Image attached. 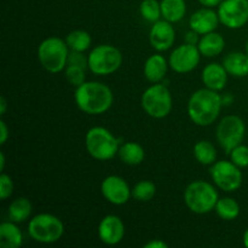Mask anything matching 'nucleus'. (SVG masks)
I'll list each match as a JSON object with an SVG mask.
<instances>
[{"label": "nucleus", "instance_id": "ea45409f", "mask_svg": "<svg viewBox=\"0 0 248 248\" xmlns=\"http://www.w3.org/2000/svg\"><path fill=\"white\" fill-rule=\"evenodd\" d=\"M244 245L248 248V228L246 229V232H244Z\"/></svg>", "mask_w": 248, "mask_h": 248}, {"label": "nucleus", "instance_id": "f257e3e1", "mask_svg": "<svg viewBox=\"0 0 248 248\" xmlns=\"http://www.w3.org/2000/svg\"><path fill=\"white\" fill-rule=\"evenodd\" d=\"M78 108L89 115H101L109 110L114 101L111 90L98 81H85L74 93Z\"/></svg>", "mask_w": 248, "mask_h": 248}, {"label": "nucleus", "instance_id": "1a4fd4ad", "mask_svg": "<svg viewBox=\"0 0 248 248\" xmlns=\"http://www.w3.org/2000/svg\"><path fill=\"white\" fill-rule=\"evenodd\" d=\"M246 133L244 120L237 115H227L217 126V140L220 147L230 154L232 149L241 144Z\"/></svg>", "mask_w": 248, "mask_h": 248}, {"label": "nucleus", "instance_id": "2f4dec72", "mask_svg": "<svg viewBox=\"0 0 248 248\" xmlns=\"http://www.w3.org/2000/svg\"><path fill=\"white\" fill-rule=\"evenodd\" d=\"M14 191V182L11 177L7 176L6 173H2L0 176V198L1 200H6L7 198L12 195Z\"/></svg>", "mask_w": 248, "mask_h": 248}, {"label": "nucleus", "instance_id": "4468645a", "mask_svg": "<svg viewBox=\"0 0 248 248\" xmlns=\"http://www.w3.org/2000/svg\"><path fill=\"white\" fill-rule=\"evenodd\" d=\"M176 40V31L171 22L166 21H156L153 24L149 33L150 45L159 52L167 51L172 47Z\"/></svg>", "mask_w": 248, "mask_h": 248}, {"label": "nucleus", "instance_id": "a878e982", "mask_svg": "<svg viewBox=\"0 0 248 248\" xmlns=\"http://www.w3.org/2000/svg\"><path fill=\"white\" fill-rule=\"evenodd\" d=\"M218 217L224 220H234L240 215V206L234 199L223 198L219 199L215 207Z\"/></svg>", "mask_w": 248, "mask_h": 248}, {"label": "nucleus", "instance_id": "39448f33", "mask_svg": "<svg viewBox=\"0 0 248 248\" xmlns=\"http://www.w3.org/2000/svg\"><path fill=\"white\" fill-rule=\"evenodd\" d=\"M68 45L65 40H62L56 36L45 39L43 43L39 45L38 48V58L39 62L47 72L60 73L65 69L68 62Z\"/></svg>", "mask_w": 248, "mask_h": 248}, {"label": "nucleus", "instance_id": "9d476101", "mask_svg": "<svg viewBox=\"0 0 248 248\" xmlns=\"http://www.w3.org/2000/svg\"><path fill=\"white\" fill-rule=\"evenodd\" d=\"M210 174L216 186L227 193L236 191L242 186L241 170L232 160L216 161L210 169Z\"/></svg>", "mask_w": 248, "mask_h": 248}, {"label": "nucleus", "instance_id": "f8f14e48", "mask_svg": "<svg viewBox=\"0 0 248 248\" xmlns=\"http://www.w3.org/2000/svg\"><path fill=\"white\" fill-rule=\"evenodd\" d=\"M200 51L196 45L183 44L174 48L169 58V65L172 70L179 74L191 72L200 63Z\"/></svg>", "mask_w": 248, "mask_h": 248}, {"label": "nucleus", "instance_id": "cd10ccee", "mask_svg": "<svg viewBox=\"0 0 248 248\" xmlns=\"http://www.w3.org/2000/svg\"><path fill=\"white\" fill-rule=\"evenodd\" d=\"M156 194V186L150 181H140L133 186L132 198L140 202L150 201Z\"/></svg>", "mask_w": 248, "mask_h": 248}, {"label": "nucleus", "instance_id": "a211bd4d", "mask_svg": "<svg viewBox=\"0 0 248 248\" xmlns=\"http://www.w3.org/2000/svg\"><path fill=\"white\" fill-rule=\"evenodd\" d=\"M167 61L160 53L153 55L145 61L144 64V77L148 81L153 84H157L165 78L167 73Z\"/></svg>", "mask_w": 248, "mask_h": 248}, {"label": "nucleus", "instance_id": "7ed1b4c3", "mask_svg": "<svg viewBox=\"0 0 248 248\" xmlns=\"http://www.w3.org/2000/svg\"><path fill=\"white\" fill-rule=\"evenodd\" d=\"M219 196L215 186L208 182L195 181L184 190V201L191 212L206 215L215 210Z\"/></svg>", "mask_w": 248, "mask_h": 248}, {"label": "nucleus", "instance_id": "0eeeda50", "mask_svg": "<svg viewBox=\"0 0 248 248\" xmlns=\"http://www.w3.org/2000/svg\"><path fill=\"white\" fill-rule=\"evenodd\" d=\"M142 108L154 119H164L172 110V96L170 90L162 84H154L142 94Z\"/></svg>", "mask_w": 248, "mask_h": 248}, {"label": "nucleus", "instance_id": "9b49d317", "mask_svg": "<svg viewBox=\"0 0 248 248\" xmlns=\"http://www.w3.org/2000/svg\"><path fill=\"white\" fill-rule=\"evenodd\" d=\"M218 16L227 28H241L248 22V0H223L218 6Z\"/></svg>", "mask_w": 248, "mask_h": 248}, {"label": "nucleus", "instance_id": "aec40b11", "mask_svg": "<svg viewBox=\"0 0 248 248\" xmlns=\"http://www.w3.org/2000/svg\"><path fill=\"white\" fill-rule=\"evenodd\" d=\"M223 65L228 74L236 78L248 75V55L242 52H230L223 60Z\"/></svg>", "mask_w": 248, "mask_h": 248}, {"label": "nucleus", "instance_id": "f03ea898", "mask_svg": "<svg viewBox=\"0 0 248 248\" xmlns=\"http://www.w3.org/2000/svg\"><path fill=\"white\" fill-rule=\"evenodd\" d=\"M223 106V98L218 91L200 89L191 94L188 102L190 120L198 126H210L217 120Z\"/></svg>", "mask_w": 248, "mask_h": 248}, {"label": "nucleus", "instance_id": "473e14b6", "mask_svg": "<svg viewBox=\"0 0 248 248\" xmlns=\"http://www.w3.org/2000/svg\"><path fill=\"white\" fill-rule=\"evenodd\" d=\"M67 65H78L81 68H89V60L85 57L84 52H79V51H72L68 56Z\"/></svg>", "mask_w": 248, "mask_h": 248}, {"label": "nucleus", "instance_id": "58836bf2", "mask_svg": "<svg viewBox=\"0 0 248 248\" xmlns=\"http://www.w3.org/2000/svg\"><path fill=\"white\" fill-rule=\"evenodd\" d=\"M5 167V155L4 153H0V169H1V171L4 170Z\"/></svg>", "mask_w": 248, "mask_h": 248}, {"label": "nucleus", "instance_id": "dca6fc26", "mask_svg": "<svg viewBox=\"0 0 248 248\" xmlns=\"http://www.w3.org/2000/svg\"><path fill=\"white\" fill-rule=\"evenodd\" d=\"M219 22L218 12L213 11L211 7H203L191 15L189 18V26L190 29L195 31L200 35H205L211 31H215Z\"/></svg>", "mask_w": 248, "mask_h": 248}, {"label": "nucleus", "instance_id": "a19ab883", "mask_svg": "<svg viewBox=\"0 0 248 248\" xmlns=\"http://www.w3.org/2000/svg\"><path fill=\"white\" fill-rule=\"evenodd\" d=\"M246 53L248 55V40H247V43H246Z\"/></svg>", "mask_w": 248, "mask_h": 248}, {"label": "nucleus", "instance_id": "2eb2a0df", "mask_svg": "<svg viewBox=\"0 0 248 248\" xmlns=\"http://www.w3.org/2000/svg\"><path fill=\"white\" fill-rule=\"evenodd\" d=\"M125 235V225L118 216H106L98 227V236L103 244L113 246L121 242Z\"/></svg>", "mask_w": 248, "mask_h": 248}, {"label": "nucleus", "instance_id": "72a5a7b5", "mask_svg": "<svg viewBox=\"0 0 248 248\" xmlns=\"http://www.w3.org/2000/svg\"><path fill=\"white\" fill-rule=\"evenodd\" d=\"M199 35H200V34L196 33L195 31H193V29H191L190 31H188V33H186V44H190V45H196V46H198L199 41H200V38H199Z\"/></svg>", "mask_w": 248, "mask_h": 248}, {"label": "nucleus", "instance_id": "c756f323", "mask_svg": "<svg viewBox=\"0 0 248 248\" xmlns=\"http://www.w3.org/2000/svg\"><path fill=\"white\" fill-rule=\"evenodd\" d=\"M65 78L73 86H80L86 81L85 68L78 67V65H67L65 67Z\"/></svg>", "mask_w": 248, "mask_h": 248}, {"label": "nucleus", "instance_id": "6e6552de", "mask_svg": "<svg viewBox=\"0 0 248 248\" xmlns=\"http://www.w3.org/2000/svg\"><path fill=\"white\" fill-rule=\"evenodd\" d=\"M89 69L96 75H109L115 73L123 63L120 50L113 45L96 46L87 56Z\"/></svg>", "mask_w": 248, "mask_h": 248}, {"label": "nucleus", "instance_id": "393cba45", "mask_svg": "<svg viewBox=\"0 0 248 248\" xmlns=\"http://www.w3.org/2000/svg\"><path fill=\"white\" fill-rule=\"evenodd\" d=\"M194 156L201 165H213L217 159V152L208 140H199L194 145Z\"/></svg>", "mask_w": 248, "mask_h": 248}, {"label": "nucleus", "instance_id": "4be33fe9", "mask_svg": "<svg viewBox=\"0 0 248 248\" xmlns=\"http://www.w3.org/2000/svg\"><path fill=\"white\" fill-rule=\"evenodd\" d=\"M118 155L124 164L136 166L142 164L145 157V152L142 145L138 143L127 142L119 148Z\"/></svg>", "mask_w": 248, "mask_h": 248}, {"label": "nucleus", "instance_id": "ddd939ff", "mask_svg": "<svg viewBox=\"0 0 248 248\" xmlns=\"http://www.w3.org/2000/svg\"><path fill=\"white\" fill-rule=\"evenodd\" d=\"M102 195L113 205H125L132 196V190L124 178L119 176H109L101 184Z\"/></svg>", "mask_w": 248, "mask_h": 248}, {"label": "nucleus", "instance_id": "f3484780", "mask_svg": "<svg viewBox=\"0 0 248 248\" xmlns=\"http://www.w3.org/2000/svg\"><path fill=\"white\" fill-rule=\"evenodd\" d=\"M202 82L207 89L222 91L228 81V72L224 65L219 63H210L202 70Z\"/></svg>", "mask_w": 248, "mask_h": 248}, {"label": "nucleus", "instance_id": "c85d7f7f", "mask_svg": "<svg viewBox=\"0 0 248 248\" xmlns=\"http://www.w3.org/2000/svg\"><path fill=\"white\" fill-rule=\"evenodd\" d=\"M140 15L148 22L155 23L159 21L161 15V5L157 0H143L140 6Z\"/></svg>", "mask_w": 248, "mask_h": 248}, {"label": "nucleus", "instance_id": "5701e85b", "mask_svg": "<svg viewBox=\"0 0 248 248\" xmlns=\"http://www.w3.org/2000/svg\"><path fill=\"white\" fill-rule=\"evenodd\" d=\"M161 15L164 19L176 23L184 17L186 12V5L184 0H161Z\"/></svg>", "mask_w": 248, "mask_h": 248}, {"label": "nucleus", "instance_id": "b1692460", "mask_svg": "<svg viewBox=\"0 0 248 248\" xmlns=\"http://www.w3.org/2000/svg\"><path fill=\"white\" fill-rule=\"evenodd\" d=\"M9 217L15 223H23L31 213V203L27 198H17L10 203Z\"/></svg>", "mask_w": 248, "mask_h": 248}, {"label": "nucleus", "instance_id": "7c9ffc66", "mask_svg": "<svg viewBox=\"0 0 248 248\" xmlns=\"http://www.w3.org/2000/svg\"><path fill=\"white\" fill-rule=\"evenodd\" d=\"M230 160L240 169L248 167V147L240 144L230 152Z\"/></svg>", "mask_w": 248, "mask_h": 248}, {"label": "nucleus", "instance_id": "412c9836", "mask_svg": "<svg viewBox=\"0 0 248 248\" xmlns=\"http://www.w3.org/2000/svg\"><path fill=\"white\" fill-rule=\"evenodd\" d=\"M23 242L21 230L15 222H4L0 225V246L2 248H18Z\"/></svg>", "mask_w": 248, "mask_h": 248}, {"label": "nucleus", "instance_id": "e433bc0d", "mask_svg": "<svg viewBox=\"0 0 248 248\" xmlns=\"http://www.w3.org/2000/svg\"><path fill=\"white\" fill-rule=\"evenodd\" d=\"M223 0H199V2H200L202 6L205 7H215V6H219L220 2H222Z\"/></svg>", "mask_w": 248, "mask_h": 248}, {"label": "nucleus", "instance_id": "c9c22d12", "mask_svg": "<svg viewBox=\"0 0 248 248\" xmlns=\"http://www.w3.org/2000/svg\"><path fill=\"white\" fill-rule=\"evenodd\" d=\"M169 245L162 240H152L144 245V248H167Z\"/></svg>", "mask_w": 248, "mask_h": 248}, {"label": "nucleus", "instance_id": "bb28decb", "mask_svg": "<svg viewBox=\"0 0 248 248\" xmlns=\"http://www.w3.org/2000/svg\"><path fill=\"white\" fill-rule=\"evenodd\" d=\"M91 35L85 31H73L65 38L68 47L72 51L85 52L91 46Z\"/></svg>", "mask_w": 248, "mask_h": 248}, {"label": "nucleus", "instance_id": "f704fd0d", "mask_svg": "<svg viewBox=\"0 0 248 248\" xmlns=\"http://www.w3.org/2000/svg\"><path fill=\"white\" fill-rule=\"evenodd\" d=\"M9 138V128L4 120L0 121V144H5V142Z\"/></svg>", "mask_w": 248, "mask_h": 248}, {"label": "nucleus", "instance_id": "6ab92c4d", "mask_svg": "<svg viewBox=\"0 0 248 248\" xmlns=\"http://www.w3.org/2000/svg\"><path fill=\"white\" fill-rule=\"evenodd\" d=\"M198 47L201 55L205 57H215L223 52L225 47V40L219 33L211 31L200 38Z\"/></svg>", "mask_w": 248, "mask_h": 248}, {"label": "nucleus", "instance_id": "20e7f679", "mask_svg": "<svg viewBox=\"0 0 248 248\" xmlns=\"http://www.w3.org/2000/svg\"><path fill=\"white\" fill-rule=\"evenodd\" d=\"M87 153L99 161L111 160L119 153V140L107 128L96 126L87 131L85 137Z\"/></svg>", "mask_w": 248, "mask_h": 248}, {"label": "nucleus", "instance_id": "423d86ee", "mask_svg": "<svg viewBox=\"0 0 248 248\" xmlns=\"http://www.w3.org/2000/svg\"><path fill=\"white\" fill-rule=\"evenodd\" d=\"M28 232L34 241L41 244H53L62 237L64 225L56 216L40 213L31 219L28 224Z\"/></svg>", "mask_w": 248, "mask_h": 248}, {"label": "nucleus", "instance_id": "4c0bfd02", "mask_svg": "<svg viewBox=\"0 0 248 248\" xmlns=\"http://www.w3.org/2000/svg\"><path fill=\"white\" fill-rule=\"evenodd\" d=\"M0 107H1V108H0V114H1V115H4V114L6 113V107H7L6 99H5L4 97H1V98H0Z\"/></svg>", "mask_w": 248, "mask_h": 248}]
</instances>
